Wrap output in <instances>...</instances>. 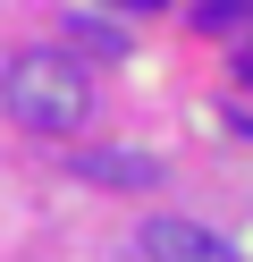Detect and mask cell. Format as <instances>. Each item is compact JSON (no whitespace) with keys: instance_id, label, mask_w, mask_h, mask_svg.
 I'll use <instances>...</instances> for the list:
<instances>
[{"instance_id":"obj_3","label":"cell","mask_w":253,"mask_h":262,"mask_svg":"<svg viewBox=\"0 0 253 262\" xmlns=\"http://www.w3.org/2000/svg\"><path fill=\"white\" fill-rule=\"evenodd\" d=\"M76 178H93V186H152L160 161H152V152H110V144H101V152H76Z\"/></svg>"},{"instance_id":"obj_4","label":"cell","mask_w":253,"mask_h":262,"mask_svg":"<svg viewBox=\"0 0 253 262\" xmlns=\"http://www.w3.org/2000/svg\"><path fill=\"white\" fill-rule=\"evenodd\" d=\"M194 26H202V34H245V26H253V0H202Z\"/></svg>"},{"instance_id":"obj_2","label":"cell","mask_w":253,"mask_h":262,"mask_svg":"<svg viewBox=\"0 0 253 262\" xmlns=\"http://www.w3.org/2000/svg\"><path fill=\"white\" fill-rule=\"evenodd\" d=\"M144 254L152 262H236L228 245H219L211 228H194V220H144Z\"/></svg>"},{"instance_id":"obj_5","label":"cell","mask_w":253,"mask_h":262,"mask_svg":"<svg viewBox=\"0 0 253 262\" xmlns=\"http://www.w3.org/2000/svg\"><path fill=\"white\" fill-rule=\"evenodd\" d=\"M236 85H253V42H245V51H236Z\"/></svg>"},{"instance_id":"obj_1","label":"cell","mask_w":253,"mask_h":262,"mask_svg":"<svg viewBox=\"0 0 253 262\" xmlns=\"http://www.w3.org/2000/svg\"><path fill=\"white\" fill-rule=\"evenodd\" d=\"M0 102H9V119L34 127V136H76V127L93 119V76L67 51H17L9 68H0Z\"/></svg>"}]
</instances>
